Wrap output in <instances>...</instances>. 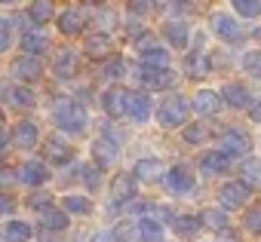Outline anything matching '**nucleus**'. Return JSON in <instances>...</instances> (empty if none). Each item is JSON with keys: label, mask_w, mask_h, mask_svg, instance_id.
I'll use <instances>...</instances> for the list:
<instances>
[{"label": "nucleus", "mask_w": 261, "mask_h": 242, "mask_svg": "<svg viewBox=\"0 0 261 242\" xmlns=\"http://www.w3.org/2000/svg\"><path fill=\"white\" fill-rule=\"evenodd\" d=\"M53 71H56V77H62V80L74 77V71H77V52H74L71 46L59 49V52H56V65H53Z\"/></svg>", "instance_id": "nucleus-6"}, {"label": "nucleus", "mask_w": 261, "mask_h": 242, "mask_svg": "<svg viewBox=\"0 0 261 242\" xmlns=\"http://www.w3.org/2000/svg\"><path fill=\"white\" fill-rule=\"evenodd\" d=\"M4 98H7L13 107H31V104H34L31 89H22V86H10V89L4 92Z\"/></svg>", "instance_id": "nucleus-20"}, {"label": "nucleus", "mask_w": 261, "mask_h": 242, "mask_svg": "<svg viewBox=\"0 0 261 242\" xmlns=\"http://www.w3.org/2000/svg\"><path fill=\"white\" fill-rule=\"evenodd\" d=\"M108 49H111V40H108L105 34H95V37H89V40H86V52H89L92 58H105V55H108Z\"/></svg>", "instance_id": "nucleus-26"}, {"label": "nucleus", "mask_w": 261, "mask_h": 242, "mask_svg": "<svg viewBox=\"0 0 261 242\" xmlns=\"http://www.w3.org/2000/svg\"><path fill=\"white\" fill-rule=\"evenodd\" d=\"M197 227H200V221H197V218H172V230H175V233H181V236L197 233Z\"/></svg>", "instance_id": "nucleus-34"}, {"label": "nucleus", "mask_w": 261, "mask_h": 242, "mask_svg": "<svg viewBox=\"0 0 261 242\" xmlns=\"http://www.w3.org/2000/svg\"><path fill=\"white\" fill-rule=\"evenodd\" d=\"M92 154H95L98 166H111V163L117 160V144H114L111 138H98V141L92 144Z\"/></svg>", "instance_id": "nucleus-17"}, {"label": "nucleus", "mask_w": 261, "mask_h": 242, "mask_svg": "<svg viewBox=\"0 0 261 242\" xmlns=\"http://www.w3.org/2000/svg\"><path fill=\"white\" fill-rule=\"evenodd\" d=\"M246 230L249 233H261V205H255L252 211H246Z\"/></svg>", "instance_id": "nucleus-39"}, {"label": "nucleus", "mask_w": 261, "mask_h": 242, "mask_svg": "<svg viewBox=\"0 0 261 242\" xmlns=\"http://www.w3.org/2000/svg\"><path fill=\"white\" fill-rule=\"evenodd\" d=\"M194 187V175L185 169V166H175L169 175H166V190L169 193H188Z\"/></svg>", "instance_id": "nucleus-7"}, {"label": "nucleus", "mask_w": 261, "mask_h": 242, "mask_svg": "<svg viewBox=\"0 0 261 242\" xmlns=\"http://www.w3.org/2000/svg\"><path fill=\"white\" fill-rule=\"evenodd\" d=\"M142 80H145L148 89H169V86L175 83V74H172L169 68H163V71H148V68H142Z\"/></svg>", "instance_id": "nucleus-11"}, {"label": "nucleus", "mask_w": 261, "mask_h": 242, "mask_svg": "<svg viewBox=\"0 0 261 242\" xmlns=\"http://www.w3.org/2000/svg\"><path fill=\"white\" fill-rule=\"evenodd\" d=\"M28 16H31L34 22H46V19L53 16V4H46V0H37V4L28 7Z\"/></svg>", "instance_id": "nucleus-32"}, {"label": "nucleus", "mask_w": 261, "mask_h": 242, "mask_svg": "<svg viewBox=\"0 0 261 242\" xmlns=\"http://www.w3.org/2000/svg\"><path fill=\"white\" fill-rule=\"evenodd\" d=\"M0 205H4V211H10V208H13V199H10V196H4V199H0Z\"/></svg>", "instance_id": "nucleus-46"}, {"label": "nucleus", "mask_w": 261, "mask_h": 242, "mask_svg": "<svg viewBox=\"0 0 261 242\" xmlns=\"http://www.w3.org/2000/svg\"><path fill=\"white\" fill-rule=\"evenodd\" d=\"M126 113L133 116V119H148L151 116V101H148V95L145 92H129V104H126Z\"/></svg>", "instance_id": "nucleus-9"}, {"label": "nucleus", "mask_w": 261, "mask_h": 242, "mask_svg": "<svg viewBox=\"0 0 261 242\" xmlns=\"http://www.w3.org/2000/svg\"><path fill=\"white\" fill-rule=\"evenodd\" d=\"M221 150L230 157H246L249 154V138H246V132H240V129H224L221 132Z\"/></svg>", "instance_id": "nucleus-3"}, {"label": "nucleus", "mask_w": 261, "mask_h": 242, "mask_svg": "<svg viewBox=\"0 0 261 242\" xmlns=\"http://www.w3.org/2000/svg\"><path fill=\"white\" fill-rule=\"evenodd\" d=\"M209 68H206V58L203 55H191L188 58V77H203Z\"/></svg>", "instance_id": "nucleus-37"}, {"label": "nucleus", "mask_w": 261, "mask_h": 242, "mask_svg": "<svg viewBox=\"0 0 261 242\" xmlns=\"http://www.w3.org/2000/svg\"><path fill=\"white\" fill-rule=\"evenodd\" d=\"M221 95H224L233 107H246V104H249V92H246L243 86H237V83H227V86L221 89Z\"/></svg>", "instance_id": "nucleus-24"}, {"label": "nucleus", "mask_w": 261, "mask_h": 242, "mask_svg": "<svg viewBox=\"0 0 261 242\" xmlns=\"http://www.w3.org/2000/svg\"><path fill=\"white\" fill-rule=\"evenodd\" d=\"M4 236H7V242H25V239L31 236V227H28L25 221H10V224L4 227Z\"/></svg>", "instance_id": "nucleus-23"}, {"label": "nucleus", "mask_w": 261, "mask_h": 242, "mask_svg": "<svg viewBox=\"0 0 261 242\" xmlns=\"http://www.w3.org/2000/svg\"><path fill=\"white\" fill-rule=\"evenodd\" d=\"M80 175H83V181H86V187H89V190H95V187H98V169H95V166H83V172H80Z\"/></svg>", "instance_id": "nucleus-41"}, {"label": "nucleus", "mask_w": 261, "mask_h": 242, "mask_svg": "<svg viewBox=\"0 0 261 242\" xmlns=\"http://www.w3.org/2000/svg\"><path fill=\"white\" fill-rule=\"evenodd\" d=\"M188 110H191L188 98H185V95H172V98H166L163 107H160V123H163L166 129H175V126H181L185 119H188Z\"/></svg>", "instance_id": "nucleus-2"}, {"label": "nucleus", "mask_w": 261, "mask_h": 242, "mask_svg": "<svg viewBox=\"0 0 261 242\" xmlns=\"http://www.w3.org/2000/svg\"><path fill=\"white\" fill-rule=\"evenodd\" d=\"M252 119H255V123H261V101L252 107Z\"/></svg>", "instance_id": "nucleus-45"}, {"label": "nucleus", "mask_w": 261, "mask_h": 242, "mask_svg": "<svg viewBox=\"0 0 261 242\" xmlns=\"http://www.w3.org/2000/svg\"><path fill=\"white\" fill-rule=\"evenodd\" d=\"M126 104H129V92H123V89H111V92L105 95V107H108V113H114V116L126 113Z\"/></svg>", "instance_id": "nucleus-19"}, {"label": "nucleus", "mask_w": 261, "mask_h": 242, "mask_svg": "<svg viewBox=\"0 0 261 242\" xmlns=\"http://www.w3.org/2000/svg\"><path fill=\"white\" fill-rule=\"evenodd\" d=\"M40 74H43V65H40L34 55H22V58H16V65H13V77H16V80L31 83V80H37Z\"/></svg>", "instance_id": "nucleus-4"}, {"label": "nucleus", "mask_w": 261, "mask_h": 242, "mask_svg": "<svg viewBox=\"0 0 261 242\" xmlns=\"http://www.w3.org/2000/svg\"><path fill=\"white\" fill-rule=\"evenodd\" d=\"M19 178H22L28 187H40V184L49 178V172H46L43 163H25V166L19 169Z\"/></svg>", "instance_id": "nucleus-13"}, {"label": "nucleus", "mask_w": 261, "mask_h": 242, "mask_svg": "<svg viewBox=\"0 0 261 242\" xmlns=\"http://www.w3.org/2000/svg\"><path fill=\"white\" fill-rule=\"evenodd\" d=\"M139 233H142V242H163V230H160V224L157 221H142L139 224Z\"/></svg>", "instance_id": "nucleus-30"}, {"label": "nucleus", "mask_w": 261, "mask_h": 242, "mask_svg": "<svg viewBox=\"0 0 261 242\" xmlns=\"http://www.w3.org/2000/svg\"><path fill=\"white\" fill-rule=\"evenodd\" d=\"M200 166H203V172H209V175L224 172V169H227V154H224V150H212V154H206V157L200 160Z\"/></svg>", "instance_id": "nucleus-21"}, {"label": "nucleus", "mask_w": 261, "mask_h": 242, "mask_svg": "<svg viewBox=\"0 0 261 242\" xmlns=\"http://www.w3.org/2000/svg\"><path fill=\"white\" fill-rule=\"evenodd\" d=\"M243 68H246L252 77H261V52H246V55H243Z\"/></svg>", "instance_id": "nucleus-36"}, {"label": "nucleus", "mask_w": 261, "mask_h": 242, "mask_svg": "<svg viewBox=\"0 0 261 242\" xmlns=\"http://www.w3.org/2000/svg\"><path fill=\"white\" fill-rule=\"evenodd\" d=\"M59 28H62L65 37L80 34V31H83V13H80V10H65V13L59 16Z\"/></svg>", "instance_id": "nucleus-15"}, {"label": "nucleus", "mask_w": 261, "mask_h": 242, "mask_svg": "<svg viewBox=\"0 0 261 242\" xmlns=\"http://www.w3.org/2000/svg\"><path fill=\"white\" fill-rule=\"evenodd\" d=\"M212 28L221 34V40H227V43H237L240 40V25L230 19V16H224V13H218V16H212Z\"/></svg>", "instance_id": "nucleus-10"}, {"label": "nucleus", "mask_w": 261, "mask_h": 242, "mask_svg": "<svg viewBox=\"0 0 261 242\" xmlns=\"http://www.w3.org/2000/svg\"><path fill=\"white\" fill-rule=\"evenodd\" d=\"M243 178H246V187H261V160H246Z\"/></svg>", "instance_id": "nucleus-27"}, {"label": "nucleus", "mask_w": 261, "mask_h": 242, "mask_svg": "<svg viewBox=\"0 0 261 242\" xmlns=\"http://www.w3.org/2000/svg\"><path fill=\"white\" fill-rule=\"evenodd\" d=\"M129 10H133V13H148L151 4H129Z\"/></svg>", "instance_id": "nucleus-43"}, {"label": "nucleus", "mask_w": 261, "mask_h": 242, "mask_svg": "<svg viewBox=\"0 0 261 242\" xmlns=\"http://www.w3.org/2000/svg\"><path fill=\"white\" fill-rule=\"evenodd\" d=\"M203 224H209V227L221 230V227L227 224V215H224V211H218V208H209V211H203Z\"/></svg>", "instance_id": "nucleus-35"}, {"label": "nucleus", "mask_w": 261, "mask_h": 242, "mask_svg": "<svg viewBox=\"0 0 261 242\" xmlns=\"http://www.w3.org/2000/svg\"><path fill=\"white\" fill-rule=\"evenodd\" d=\"M105 74H108L111 80L123 77V74H126V58H111V62H108V68H105Z\"/></svg>", "instance_id": "nucleus-40"}, {"label": "nucleus", "mask_w": 261, "mask_h": 242, "mask_svg": "<svg viewBox=\"0 0 261 242\" xmlns=\"http://www.w3.org/2000/svg\"><path fill=\"white\" fill-rule=\"evenodd\" d=\"M194 107H197V113L212 116V113H218V107H221V95H218L215 89H200L197 98H194Z\"/></svg>", "instance_id": "nucleus-8"}, {"label": "nucleus", "mask_w": 261, "mask_h": 242, "mask_svg": "<svg viewBox=\"0 0 261 242\" xmlns=\"http://www.w3.org/2000/svg\"><path fill=\"white\" fill-rule=\"evenodd\" d=\"M71 157H74V147H71L68 141H62V138H53V141H49V147H46V160H49V163H59V166H62V163H68Z\"/></svg>", "instance_id": "nucleus-16"}, {"label": "nucleus", "mask_w": 261, "mask_h": 242, "mask_svg": "<svg viewBox=\"0 0 261 242\" xmlns=\"http://www.w3.org/2000/svg\"><path fill=\"white\" fill-rule=\"evenodd\" d=\"M22 46H25V52L40 55L43 49H49V40H46L40 31H31V34H22Z\"/></svg>", "instance_id": "nucleus-22"}, {"label": "nucleus", "mask_w": 261, "mask_h": 242, "mask_svg": "<svg viewBox=\"0 0 261 242\" xmlns=\"http://www.w3.org/2000/svg\"><path fill=\"white\" fill-rule=\"evenodd\" d=\"M117 242H142V239H136V227L123 224V227H117Z\"/></svg>", "instance_id": "nucleus-42"}, {"label": "nucleus", "mask_w": 261, "mask_h": 242, "mask_svg": "<svg viewBox=\"0 0 261 242\" xmlns=\"http://www.w3.org/2000/svg\"><path fill=\"white\" fill-rule=\"evenodd\" d=\"M65 208L74 211V215H89L92 211L89 199H83V196H65Z\"/></svg>", "instance_id": "nucleus-33"}, {"label": "nucleus", "mask_w": 261, "mask_h": 242, "mask_svg": "<svg viewBox=\"0 0 261 242\" xmlns=\"http://www.w3.org/2000/svg\"><path fill=\"white\" fill-rule=\"evenodd\" d=\"M53 119L65 132H83L86 129V110L74 98H56L53 101Z\"/></svg>", "instance_id": "nucleus-1"}, {"label": "nucleus", "mask_w": 261, "mask_h": 242, "mask_svg": "<svg viewBox=\"0 0 261 242\" xmlns=\"http://www.w3.org/2000/svg\"><path fill=\"white\" fill-rule=\"evenodd\" d=\"M218 196H221V205H227V208H240V205H246V199H249V187L230 181V184H224V187L218 190Z\"/></svg>", "instance_id": "nucleus-5"}, {"label": "nucleus", "mask_w": 261, "mask_h": 242, "mask_svg": "<svg viewBox=\"0 0 261 242\" xmlns=\"http://www.w3.org/2000/svg\"><path fill=\"white\" fill-rule=\"evenodd\" d=\"M233 10H237L240 16H246V19L261 16V4H258V0H233Z\"/></svg>", "instance_id": "nucleus-31"}, {"label": "nucleus", "mask_w": 261, "mask_h": 242, "mask_svg": "<svg viewBox=\"0 0 261 242\" xmlns=\"http://www.w3.org/2000/svg\"><path fill=\"white\" fill-rule=\"evenodd\" d=\"M13 138L19 147H34L37 144V126L31 123V119H19L16 129H13Z\"/></svg>", "instance_id": "nucleus-14"}, {"label": "nucleus", "mask_w": 261, "mask_h": 242, "mask_svg": "<svg viewBox=\"0 0 261 242\" xmlns=\"http://www.w3.org/2000/svg\"><path fill=\"white\" fill-rule=\"evenodd\" d=\"M163 37H166L175 49H185V46H188L191 31H188V25H185V22H166V25H163Z\"/></svg>", "instance_id": "nucleus-12"}, {"label": "nucleus", "mask_w": 261, "mask_h": 242, "mask_svg": "<svg viewBox=\"0 0 261 242\" xmlns=\"http://www.w3.org/2000/svg\"><path fill=\"white\" fill-rule=\"evenodd\" d=\"M40 218H43V227H46V230H65V227H68V215H62V211H56V208L40 211Z\"/></svg>", "instance_id": "nucleus-29"}, {"label": "nucleus", "mask_w": 261, "mask_h": 242, "mask_svg": "<svg viewBox=\"0 0 261 242\" xmlns=\"http://www.w3.org/2000/svg\"><path fill=\"white\" fill-rule=\"evenodd\" d=\"M206 135H209L206 126H191V129H185V141H188V144H200V141H206Z\"/></svg>", "instance_id": "nucleus-38"}, {"label": "nucleus", "mask_w": 261, "mask_h": 242, "mask_svg": "<svg viewBox=\"0 0 261 242\" xmlns=\"http://www.w3.org/2000/svg\"><path fill=\"white\" fill-rule=\"evenodd\" d=\"M160 163L157 160H139L136 163V178H142V181H154V178H160Z\"/></svg>", "instance_id": "nucleus-25"}, {"label": "nucleus", "mask_w": 261, "mask_h": 242, "mask_svg": "<svg viewBox=\"0 0 261 242\" xmlns=\"http://www.w3.org/2000/svg\"><path fill=\"white\" fill-rule=\"evenodd\" d=\"M145 58V68L148 71H163V68H169V52L166 49H154V52H148V55H142Z\"/></svg>", "instance_id": "nucleus-28"}, {"label": "nucleus", "mask_w": 261, "mask_h": 242, "mask_svg": "<svg viewBox=\"0 0 261 242\" xmlns=\"http://www.w3.org/2000/svg\"><path fill=\"white\" fill-rule=\"evenodd\" d=\"M255 37H258V40H261V31H255Z\"/></svg>", "instance_id": "nucleus-47"}, {"label": "nucleus", "mask_w": 261, "mask_h": 242, "mask_svg": "<svg viewBox=\"0 0 261 242\" xmlns=\"http://www.w3.org/2000/svg\"><path fill=\"white\" fill-rule=\"evenodd\" d=\"M101 25L111 28V25H114V13H101Z\"/></svg>", "instance_id": "nucleus-44"}, {"label": "nucleus", "mask_w": 261, "mask_h": 242, "mask_svg": "<svg viewBox=\"0 0 261 242\" xmlns=\"http://www.w3.org/2000/svg\"><path fill=\"white\" fill-rule=\"evenodd\" d=\"M133 196H136V178L133 175H117L114 178V199L129 202Z\"/></svg>", "instance_id": "nucleus-18"}]
</instances>
